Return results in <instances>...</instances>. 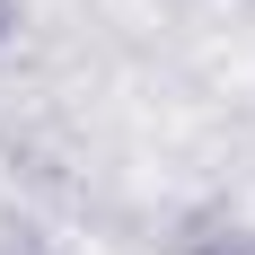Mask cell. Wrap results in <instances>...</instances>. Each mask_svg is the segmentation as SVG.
Instances as JSON below:
<instances>
[{
    "instance_id": "2",
    "label": "cell",
    "mask_w": 255,
    "mask_h": 255,
    "mask_svg": "<svg viewBox=\"0 0 255 255\" xmlns=\"http://www.w3.org/2000/svg\"><path fill=\"white\" fill-rule=\"evenodd\" d=\"M18 35H26V0H0V53L18 44Z\"/></svg>"
},
{
    "instance_id": "1",
    "label": "cell",
    "mask_w": 255,
    "mask_h": 255,
    "mask_svg": "<svg viewBox=\"0 0 255 255\" xmlns=\"http://www.w3.org/2000/svg\"><path fill=\"white\" fill-rule=\"evenodd\" d=\"M185 255H255V220H220V211H194V220H185Z\"/></svg>"
}]
</instances>
